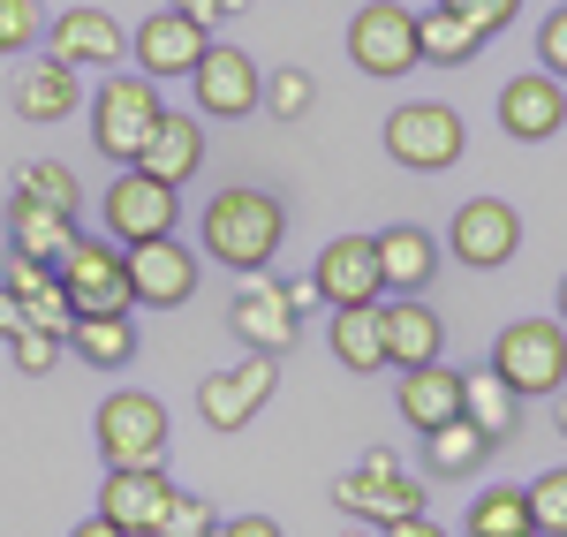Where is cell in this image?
Returning <instances> with one entry per match:
<instances>
[{"mask_svg":"<svg viewBox=\"0 0 567 537\" xmlns=\"http://www.w3.org/2000/svg\"><path fill=\"white\" fill-rule=\"evenodd\" d=\"M167 507H175V485L159 477V462L152 469H106V485H99V515L122 523L130 537H159Z\"/></svg>","mask_w":567,"mask_h":537,"instance_id":"ac0fdd59","label":"cell"},{"mask_svg":"<svg viewBox=\"0 0 567 537\" xmlns=\"http://www.w3.org/2000/svg\"><path fill=\"white\" fill-rule=\"evenodd\" d=\"M537 69L567 76V8H553V16H545V31H537Z\"/></svg>","mask_w":567,"mask_h":537,"instance_id":"74e56055","label":"cell"},{"mask_svg":"<svg viewBox=\"0 0 567 537\" xmlns=\"http://www.w3.org/2000/svg\"><path fill=\"white\" fill-rule=\"evenodd\" d=\"M341 537H371V523H349V530H341Z\"/></svg>","mask_w":567,"mask_h":537,"instance_id":"bcb514c9","label":"cell"},{"mask_svg":"<svg viewBox=\"0 0 567 537\" xmlns=\"http://www.w3.org/2000/svg\"><path fill=\"white\" fill-rule=\"evenodd\" d=\"M122 266H130V296L144 303V311H175V303L197 296V250H182V235L130 242Z\"/></svg>","mask_w":567,"mask_h":537,"instance_id":"4fadbf2b","label":"cell"},{"mask_svg":"<svg viewBox=\"0 0 567 537\" xmlns=\"http://www.w3.org/2000/svg\"><path fill=\"white\" fill-rule=\"evenodd\" d=\"M76 106H84V84H76L69 61L39 53L31 69H16V114H23V122H69Z\"/></svg>","mask_w":567,"mask_h":537,"instance_id":"603a6c76","label":"cell"},{"mask_svg":"<svg viewBox=\"0 0 567 537\" xmlns=\"http://www.w3.org/2000/svg\"><path fill=\"white\" fill-rule=\"evenodd\" d=\"M272 386H280V357H258V349H243L235 371H213V379H197V416L213 424V432H243L265 402H272Z\"/></svg>","mask_w":567,"mask_h":537,"instance_id":"30bf717a","label":"cell"},{"mask_svg":"<svg viewBox=\"0 0 567 537\" xmlns=\"http://www.w3.org/2000/svg\"><path fill=\"white\" fill-rule=\"evenodd\" d=\"M393 402H401V416H409L416 432H432V424H446V416H462V371H446V363H416V371H401Z\"/></svg>","mask_w":567,"mask_h":537,"instance_id":"484cf974","label":"cell"},{"mask_svg":"<svg viewBox=\"0 0 567 537\" xmlns=\"http://www.w3.org/2000/svg\"><path fill=\"white\" fill-rule=\"evenodd\" d=\"M379 318H386V363L393 371L439 363L446 326H439V311H424V296H379Z\"/></svg>","mask_w":567,"mask_h":537,"instance_id":"44dd1931","label":"cell"},{"mask_svg":"<svg viewBox=\"0 0 567 537\" xmlns=\"http://www.w3.org/2000/svg\"><path fill=\"white\" fill-rule=\"evenodd\" d=\"M492 371L537 402V394H560L567 386V326L560 318H515L499 341H492Z\"/></svg>","mask_w":567,"mask_h":537,"instance_id":"5b68a950","label":"cell"},{"mask_svg":"<svg viewBox=\"0 0 567 537\" xmlns=\"http://www.w3.org/2000/svg\"><path fill=\"white\" fill-rule=\"evenodd\" d=\"M446 250L462 258V266H507L515 250H523V220H515V205L507 197H470L462 213H454V227H446Z\"/></svg>","mask_w":567,"mask_h":537,"instance_id":"9a60e30c","label":"cell"},{"mask_svg":"<svg viewBox=\"0 0 567 537\" xmlns=\"http://www.w3.org/2000/svg\"><path fill=\"white\" fill-rule=\"evenodd\" d=\"M379 537H446V530H439L432 515H401V523H386Z\"/></svg>","mask_w":567,"mask_h":537,"instance_id":"b9f144b4","label":"cell"},{"mask_svg":"<svg viewBox=\"0 0 567 537\" xmlns=\"http://www.w3.org/2000/svg\"><path fill=\"white\" fill-rule=\"evenodd\" d=\"M280 296H288V311H296V318H303V311H318V303H326V288H318L310 272H303V280H280Z\"/></svg>","mask_w":567,"mask_h":537,"instance_id":"ab89813d","label":"cell"},{"mask_svg":"<svg viewBox=\"0 0 567 537\" xmlns=\"http://www.w3.org/2000/svg\"><path fill=\"white\" fill-rule=\"evenodd\" d=\"M61 349H69V341H61V333H39V326L8 333V357H16V371H31V379H39V371H53V363H61Z\"/></svg>","mask_w":567,"mask_h":537,"instance_id":"d590c367","label":"cell"},{"mask_svg":"<svg viewBox=\"0 0 567 537\" xmlns=\"http://www.w3.org/2000/svg\"><path fill=\"white\" fill-rule=\"evenodd\" d=\"M288 242V205L272 197V189H219L213 205H205V220H197V250L219 258L227 272H265L272 266V250Z\"/></svg>","mask_w":567,"mask_h":537,"instance_id":"6da1fadb","label":"cell"},{"mask_svg":"<svg viewBox=\"0 0 567 537\" xmlns=\"http://www.w3.org/2000/svg\"><path fill=\"white\" fill-rule=\"evenodd\" d=\"M136 167L152 182H167V189H182V182L205 167V114H159V130L144 136Z\"/></svg>","mask_w":567,"mask_h":537,"instance_id":"ffe728a7","label":"cell"},{"mask_svg":"<svg viewBox=\"0 0 567 537\" xmlns=\"http://www.w3.org/2000/svg\"><path fill=\"white\" fill-rule=\"evenodd\" d=\"M175 537H213V530H175Z\"/></svg>","mask_w":567,"mask_h":537,"instance_id":"c3c4849f","label":"cell"},{"mask_svg":"<svg viewBox=\"0 0 567 537\" xmlns=\"http://www.w3.org/2000/svg\"><path fill=\"white\" fill-rule=\"evenodd\" d=\"M213 537H280V523H272V515H227Z\"/></svg>","mask_w":567,"mask_h":537,"instance_id":"f35d334b","label":"cell"},{"mask_svg":"<svg viewBox=\"0 0 567 537\" xmlns=\"http://www.w3.org/2000/svg\"><path fill=\"white\" fill-rule=\"evenodd\" d=\"M53 272H61V288H69L76 318L136 311V296H130V266H122V242H114V235H76V242H69V250L53 258Z\"/></svg>","mask_w":567,"mask_h":537,"instance_id":"52a82bcc","label":"cell"},{"mask_svg":"<svg viewBox=\"0 0 567 537\" xmlns=\"http://www.w3.org/2000/svg\"><path fill=\"white\" fill-rule=\"evenodd\" d=\"M499 130L523 136V144H545V136L567 130V84L553 69H523V76H507L499 91Z\"/></svg>","mask_w":567,"mask_h":537,"instance_id":"2e32d148","label":"cell"},{"mask_svg":"<svg viewBox=\"0 0 567 537\" xmlns=\"http://www.w3.org/2000/svg\"><path fill=\"white\" fill-rule=\"evenodd\" d=\"M326 341H333L341 371H363V379H371V371H393V363H386V318H379V303H341Z\"/></svg>","mask_w":567,"mask_h":537,"instance_id":"4316f807","label":"cell"},{"mask_svg":"<svg viewBox=\"0 0 567 537\" xmlns=\"http://www.w3.org/2000/svg\"><path fill=\"white\" fill-rule=\"evenodd\" d=\"M553 432H560V440H567V386H560V394H553Z\"/></svg>","mask_w":567,"mask_h":537,"instance_id":"f6af8a7d","label":"cell"},{"mask_svg":"<svg viewBox=\"0 0 567 537\" xmlns=\"http://www.w3.org/2000/svg\"><path fill=\"white\" fill-rule=\"evenodd\" d=\"M529 515H537V537H567V462L529 477Z\"/></svg>","mask_w":567,"mask_h":537,"instance_id":"836d02e7","label":"cell"},{"mask_svg":"<svg viewBox=\"0 0 567 537\" xmlns=\"http://www.w3.org/2000/svg\"><path fill=\"white\" fill-rule=\"evenodd\" d=\"M205 45H213V23H197V16H182V8H152L144 23L130 31V61L144 76H189L197 61H205Z\"/></svg>","mask_w":567,"mask_h":537,"instance_id":"8fae6325","label":"cell"},{"mask_svg":"<svg viewBox=\"0 0 567 537\" xmlns=\"http://www.w3.org/2000/svg\"><path fill=\"white\" fill-rule=\"evenodd\" d=\"M439 250H446V242H439L432 227H386V235H379V280H386V296H424V288H432V272H439Z\"/></svg>","mask_w":567,"mask_h":537,"instance_id":"7402d4cb","label":"cell"},{"mask_svg":"<svg viewBox=\"0 0 567 537\" xmlns=\"http://www.w3.org/2000/svg\"><path fill=\"white\" fill-rule=\"evenodd\" d=\"M76 235H84L76 213H53V205H39V197H8V250H23V258H45V266H53Z\"/></svg>","mask_w":567,"mask_h":537,"instance_id":"d4e9b609","label":"cell"},{"mask_svg":"<svg viewBox=\"0 0 567 537\" xmlns=\"http://www.w3.org/2000/svg\"><path fill=\"white\" fill-rule=\"evenodd\" d=\"M416 45H424V61L454 69V61H470V53L484 45V31L470 23V16H454V8H424V16H416Z\"/></svg>","mask_w":567,"mask_h":537,"instance_id":"4dcf8cb0","label":"cell"},{"mask_svg":"<svg viewBox=\"0 0 567 537\" xmlns=\"http://www.w3.org/2000/svg\"><path fill=\"white\" fill-rule=\"evenodd\" d=\"M560 326H567V272H560Z\"/></svg>","mask_w":567,"mask_h":537,"instance_id":"7dc6e473","label":"cell"},{"mask_svg":"<svg viewBox=\"0 0 567 537\" xmlns=\"http://www.w3.org/2000/svg\"><path fill=\"white\" fill-rule=\"evenodd\" d=\"M69 357H84L91 371H122V363L136 357V326H130V311L76 318V326H69Z\"/></svg>","mask_w":567,"mask_h":537,"instance_id":"f1b7e54d","label":"cell"},{"mask_svg":"<svg viewBox=\"0 0 567 537\" xmlns=\"http://www.w3.org/2000/svg\"><path fill=\"white\" fill-rule=\"evenodd\" d=\"M8 333H23V303H16V288H0V341Z\"/></svg>","mask_w":567,"mask_h":537,"instance_id":"7bdbcfd3","label":"cell"},{"mask_svg":"<svg viewBox=\"0 0 567 537\" xmlns=\"http://www.w3.org/2000/svg\"><path fill=\"white\" fill-rule=\"evenodd\" d=\"M91 440H99V462H106V469H152V462L167 454V409H159V394L122 386V394L99 402Z\"/></svg>","mask_w":567,"mask_h":537,"instance_id":"277c9868","label":"cell"},{"mask_svg":"<svg viewBox=\"0 0 567 537\" xmlns=\"http://www.w3.org/2000/svg\"><path fill=\"white\" fill-rule=\"evenodd\" d=\"M99 220H106V235H114L122 250H130V242H152V235H175V189L152 182L144 167H114V189H106Z\"/></svg>","mask_w":567,"mask_h":537,"instance_id":"7c38bea8","label":"cell"},{"mask_svg":"<svg viewBox=\"0 0 567 537\" xmlns=\"http://www.w3.org/2000/svg\"><path fill=\"white\" fill-rule=\"evenodd\" d=\"M462 416L477 424L492 447H507V440H515V424H523V394H515L492 363H477V371H462Z\"/></svg>","mask_w":567,"mask_h":537,"instance_id":"cb8c5ba5","label":"cell"},{"mask_svg":"<svg viewBox=\"0 0 567 537\" xmlns=\"http://www.w3.org/2000/svg\"><path fill=\"white\" fill-rule=\"evenodd\" d=\"M39 45L53 61H69V69H114L122 61V23L106 8H61V16H45Z\"/></svg>","mask_w":567,"mask_h":537,"instance_id":"d6986e66","label":"cell"},{"mask_svg":"<svg viewBox=\"0 0 567 537\" xmlns=\"http://www.w3.org/2000/svg\"><path fill=\"white\" fill-rule=\"evenodd\" d=\"M462 152H470V130H462L454 106H439V99H409V106H393V114H386V159H393V167H409V175H446Z\"/></svg>","mask_w":567,"mask_h":537,"instance_id":"3957f363","label":"cell"},{"mask_svg":"<svg viewBox=\"0 0 567 537\" xmlns=\"http://www.w3.org/2000/svg\"><path fill=\"white\" fill-rule=\"evenodd\" d=\"M439 8H454V16H470L484 39H499L515 16H523V0H439Z\"/></svg>","mask_w":567,"mask_h":537,"instance_id":"8d00e7d4","label":"cell"},{"mask_svg":"<svg viewBox=\"0 0 567 537\" xmlns=\"http://www.w3.org/2000/svg\"><path fill=\"white\" fill-rule=\"evenodd\" d=\"M470 537H537V515H529V485H484L470 499Z\"/></svg>","mask_w":567,"mask_h":537,"instance_id":"f546056e","label":"cell"},{"mask_svg":"<svg viewBox=\"0 0 567 537\" xmlns=\"http://www.w3.org/2000/svg\"><path fill=\"white\" fill-rule=\"evenodd\" d=\"M159 76H144V69H114L106 84L91 91V144H99V159H114V167H136V152H144V136L159 130Z\"/></svg>","mask_w":567,"mask_h":537,"instance_id":"7a4b0ae2","label":"cell"},{"mask_svg":"<svg viewBox=\"0 0 567 537\" xmlns=\"http://www.w3.org/2000/svg\"><path fill=\"white\" fill-rule=\"evenodd\" d=\"M265 106H272V122H303L318 106V76L310 69H272L265 76Z\"/></svg>","mask_w":567,"mask_h":537,"instance_id":"d6a6232c","label":"cell"},{"mask_svg":"<svg viewBox=\"0 0 567 537\" xmlns=\"http://www.w3.org/2000/svg\"><path fill=\"white\" fill-rule=\"evenodd\" d=\"M349 61L363 76H409V69L424 61V45H416V8H401V0L355 8L349 16Z\"/></svg>","mask_w":567,"mask_h":537,"instance_id":"ba28073f","label":"cell"},{"mask_svg":"<svg viewBox=\"0 0 567 537\" xmlns=\"http://www.w3.org/2000/svg\"><path fill=\"white\" fill-rule=\"evenodd\" d=\"M310 280L326 288L333 311H341V303H379V296H386V280H379V235H333V242L318 250Z\"/></svg>","mask_w":567,"mask_h":537,"instance_id":"e0dca14e","label":"cell"},{"mask_svg":"<svg viewBox=\"0 0 567 537\" xmlns=\"http://www.w3.org/2000/svg\"><path fill=\"white\" fill-rule=\"evenodd\" d=\"M16 197H39L53 213H84V182L69 175L61 159H23L16 167Z\"/></svg>","mask_w":567,"mask_h":537,"instance_id":"1f68e13d","label":"cell"},{"mask_svg":"<svg viewBox=\"0 0 567 537\" xmlns=\"http://www.w3.org/2000/svg\"><path fill=\"white\" fill-rule=\"evenodd\" d=\"M45 39V8L39 0H0V53H31Z\"/></svg>","mask_w":567,"mask_h":537,"instance_id":"e575fe53","label":"cell"},{"mask_svg":"<svg viewBox=\"0 0 567 537\" xmlns=\"http://www.w3.org/2000/svg\"><path fill=\"white\" fill-rule=\"evenodd\" d=\"M167 8H182V16H197V23H219V16H235L243 0H167Z\"/></svg>","mask_w":567,"mask_h":537,"instance_id":"60d3db41","label":"cell"},{"mask_svg":"<svg viewBox=\"0 0 567 537\" xmlns=\"http://www.w3.org/2000/svg\"><path fill=\"white\" fill-rule=\"evenodd\" d=\"M69 537H130V530H122V523H106V515H91V523H76Z\"/></svg>","mask_w":567,"mask_h":537,"instance_id":"ee69618b","label":"cell"},{"mask_svg":"<svg viewBox=\"0 0 567 537\" xmlns=\"http://www.w3.org/2000/svg\"><path fill=\"white\" fill-rule=\"evenodd\" d=\"M333 507H341L349 523L386 530V523H401V515H424V485H416V477H409L386 447H371L355 469H341V477H333Z\"/></svg>","mask_w":567,"mask_h":537,"instance_id":"8992f818","label":"cell"},{"mask_svg":"<svg viewBox=\"0 0 567 537\" xmlns=\"http://www.w3.org/2000/svg\"><path fill=\"white\" fill-rule=\"evenodd\" d=\"M227 326H235V341L258 349V357H288L296 333H303V318L288 311L280 280H265V272H243V288H235V303H227Z\"/></svg>","mask_w":567,"mask_h":537,"instance_id":"5bb4252c","label":"cell"},{"mask_svg":"<svg viewBox=\"0 0 567 537\" xmlns=\"http://www.w3.org/2000/svg\"><path fill=\"white\" fill-rule=\"evenodd\" d=\"M189 99L205 122H243L250 106H265V69L243 53V45H205V61L189 69Z\"/></svg>","mask_w":567,"mask_h":537,"instance_id":"9c48e42d","label":"cell"},{"mask_svg":"<svg viewBox=\"0 0 567 537\" xmlns=\"http://www.w3.org/2000/svg\"><path fill=\"white\" fill-rule=\"evenodd\" d=\"M492 454H499V447L484 440L470 416H446V424L424 432V469H432V477H477Z\"/></svg>","mask_w":567,"mask_h":537,"instance_id":"83f0119b","label":"cell"}]
</instances>
